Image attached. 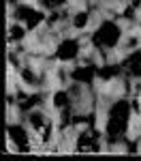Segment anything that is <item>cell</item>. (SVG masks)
<instances>
[{
  "label": "cell",
  "instance_id": "6da1fadb",
  "mask_svg": "<svg viewBox=\"0 0 141 161\" xmlns=\"http://www.w3.org/2000/svg\"><path fill=\"white\" fill-rule=\"evenodd\" d=\"M19 120H22V112L13 103L11 108H9V125H15V123H19Z\"/></svg>",
  "mask_w": 141,
  "mask_h": 161
}]
</instances>
